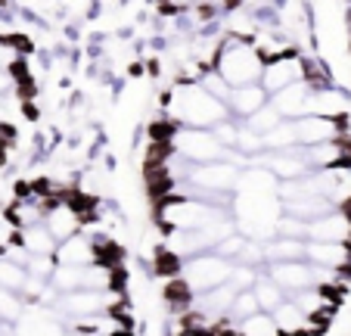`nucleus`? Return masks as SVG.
<instances>
[{
	"instance_id": "obj_1",
	"label": "nucleus",
	"mask_w": 351,
	"mask_h": 336,
	"mask_svg": "<svg viewBox=\"0 0 351 336\" xmlns=\"http://www.w3.org/2000/svg\"><path fill=\"white\" fill-rule=\"evenodd\" d=\"M165 115L178 128H206L212 131L218 122L227 119V106L215 100L199 81H178L165 97Z\"/></svg>"
},
{
	"instance_id": "obj_2",
	"label": "nucleus",
	"mask_w": 351,
	"mask_h": 336,
	"mask_svg": "<svg viewBox=\"0 0 351 336\" xmlns=\"http://www.w3.org/2000/svg\"><path fill=\"white\" fill-rule=\"evenodd\" d=\"M212 69L227 81L230 87L243 85H258L261 72H265V56L258 53L255 41L245 38H227L215 53Z\"/></svg>"
},
{
	"instance_id": "obj_3",
	"label": "nucleus",
	"mask_w": 351,
	"mask_h": 336,
	"mask_svg": "<svg viewBox=\"0 0 351 336\" xmlns=\"http://www.w3.org/2000/svg\"><path fill=\"white\" fill-rule=\"evenodd\" d=\"M159 218L168 231H202L215 221H224V205L206 203V199H168L162 203Z\"/></svg>"
},
{
	"instance_id": "obj_4",
	"label": "nucleus",
	"mask_w": 351,
	"mask_h": 336,
	"mask_svg": "<svg viewBox=\"0 0 351 336\" xmlns=\"http://www.w3.org/2000/svg\"><path fill=\"white\" fill-rule=\"evenodd\" d=\"M186 181H190V184L202 193V199H206V203L224 205L227 203L224 193H230L233 187L239 184V168L233 162H227V159H215V162L193 165V172H190V178H186Z\"/></svg>"
},
{
	"instance_id": "obj_5",
	"label": "nucleus",
	"mask_w": 351,
	"mask_h": 336,
	"mask_svg": "<svg viewBox=\"0 0 351 336\" xmlns=\"http://www.w3.org/2000/svg\"><path fill=\"white\" fill-rule=\"evenodd\" d=\"M168 150H174L178 156H184L186 162H193V165L224 159V146H221L218 137H215L212 131H206V128H178V131H171Z\"/></svg>"
},
{
	"instance_id": "obj_6",
	"label": "nucleus",
	"mask_w": 351,
	"mask_h": 336,
	"mask_svg": "<svg viewBox=\"0 0 351 336\" xmlns=\"http://www.w3.org/2000/svg\"><path fill=\"white\" fill-rule=\"evenodd\" d=\"M305 78H308L305 60L286 50V53H280V56H271V60H265V72H261L258 85L265 87L267 97H271V93L283 91V87L295 85V81H305Z\"/></svg>"
},
{
	"instance_id": "obj_7",
	"label": "nucleus",
	"mask_w": 351,
	"mask_h": 336,
	"mask_svg": "<svg viewBox=\"0 0 351 336\" xmlns=\"http://www.w3.org/2000/svg\"><path fill=\"white\" fill-rule=\"evenodd\" d=\"M292 131H295V146L326 144V140H342V122L326 115H302L292 119Z\"/></svg>"
},
{
	"instance_id": "obj_8",
	"label": "nucleus",
	"mask_w": 351,
	"mask_h": 336,
	"mask_svg": "<svg viewBox=\"0 0 351 336\" xmlns=\"http://www.w3.org/2000/svg\"><path fill=\"white\" fill-rule=\"evenodd\" d=\"M81 212L75 209L69 199H50V205H47V212H44V227L50 231V237L56 240V243H62V240H69V237H75V234L81 231Z\"/></svg>"
},
{
	"instance_id": "obj_9",
	"label": "nucleus",
	"mask_w": 351,
	"mask_h": 336,
	"mask_svg": "<svg viewBox=\"0 0 351 336\" xmlns=\"http://www.w3.org/2000/svg\"><path fill=\"white\" fill-rule=\"evenodd\" d=\"M308 240H317V243H351V215L339 205V209L308 221Z\"/></svg>"
},
{
	"instance_id": "obj_10",
	"label": "nucleus",
	"mask_w": 351,
	"mask_h": 336,
	"mask_svg": "<svg viewBox=\"0 0 351 336\" xmlns=\"http://www.w3.org/2000/svg\"><path fill=\"white\" fill-rule=\"evenodd\" d=\"M302 159H305L308 172H324V168H345V162L351 159V150L345 140H326V144H311L298 146Z\"/></svg>"
},
{
	"instance_id": "obj_11",
	"label": "nucleus",
	"mask_w": 351,
	"mask_h": 336,
	"mask_svg": "<svg viewBox=\"0 0 351 336\" xmlns=\"http://www.w3.org/2000/svg\"><path fill=\"white\" fill-rule=\"evenodd\" d=\"M267 277H271L274 284L286 293V299H289L292 293H298V290L317 287L314 284V265L311 262H277V265H271Z\"/></svg>"
},
{
	"instance_id": "obj_12",
	"label": "nucleus",
	"mask_w": 351,
	"mask_h": 336,
	"mask_svg": "<svg viewBox=\"0 0 351 336\" xmlns=\"http://www.w3.org/2000/svg\"><path fill=\"white\" fill-rule=\"evenodd\" d=\"M314 81L311 78H305V81H295V85H289V87H283V91H277V93H271V106L283 115V119H302L305 115V109H308V97H311V91H314Z\"/></svg>"
},
{
	"instance_id": "obj_13",
	"label": "nucleus",
	"mask_w": 351,
	"mask_h": 336,
	"mask_svg": "<svg viewBox=\"0 0 351 336\" xmlns=\"http://www.w3.org/2000/svg\"><path fill=\"white\" fill-rule=\"evenodd\" d=\"M305 262L317 265V268L348 271L351 268V243H317V240H305Z\"/></svg>"
},
{
	"instance_id": "obj_14",
	"label": "nucleus",
	"mask_w": 351,
	"mask_h": 336,
	"mask_svg": "<svg viewBox=\"0 0 351 336\" xmlns=\"http://www.w3.org/2000/svg\"><path fill=\"white\" fill-rule=\"evenodd\" d=\"M53 258H56V265H90L99 258V252H97V243H93L90 237L75 234V237L62 240V243L56 246Z\"/></svg>"
},
{
	"instance_id": "obj_15",
	"label": "nucleus",
	"mask_w": 351,
	"mask_h": 336,
	"mask_svg": "<svg viewBox=\"0 0 351 336\" xmlns=\"http://www.w3.org/2000/svg\"><path fill=\"white\" fill-rule=\"evenodd\" d=\"M267 91L261 85H243V87H233L230 100H227V112H237L243 119H249L252 112H258L261 106L267 103Z\"/></svg>"
},
{
	"instance_id": "obj_16",
	"label": "nucleus",
	"mask_w": 351,
	"mask_h": 336,
	"mask_svg": "<svg viewBox=\"0 0 351 336\" xmlns=\"http://www.w3.org/2000/svg\"><path fill=\"white\" fill-rule=\"evenodd\" d=\"M47 205H50V203H44V199L38 197V193H28V197L22 193V197L16 199V205L10 209V221L16 224V231H25V227H34V224L44 221Z\"/></svg>"
},
{
	"instance_id": "obj_17",
	"label": "nucleus",
	"mask_w": 351,
	"mask_h": 336,
	"mask_svg": "<svg viewBox=\"0 0 351 336\" xmlns=\"http://www.w3.org/2000/svg\"><path fill=\"white\" fill-rule=\"evenodd\" d=\"M16 243H19L22 249L28 252V256H53L56 246H60L53 237H50V231H47L44 224H34V227H25V231H19Z\"/></svg>"
},
{
	"instance_id": "obj_18",
	"label": "nucleus",
	"mask_w": 351,
	"mask_h": 336,
	"mask_svg": "<svg viewBox=\"0 0 351 336\" xmlns=\"http://www.w3.org/2000/svg\"><path fill=\"white\" fill-rule=\"evenodd\" d=\"M265 262H305V240H289L277 237L271 243H265Z\"/></svg>"
},
{
	"instance_id": "obj_19",
	"label": "nucleus",
	"mask_w": 351,
	"mask_h": 336,
	"mask_svg": "<svg viewBox=\"0 0 351 336\" xmlns=\"http://www.w3.org/2000/svg\"><path fill=\"white\" fill-rule=\"evenodd\" d=\"M252 296H255V302H258L261 315H274V311L286 302V293L280 290L267 274H258V280L252 284Z\"/></svg>"
},
{
	"instance_id": "obj_20",
	"label": "nucleus",
	"mask_w": 351,
	"mask_h": 336,
	"mask_svg": "<svg viewBox=\"0 0 351 336\" xmlns=\"http://www.w3.org/2000/svg\"><path fill=\"white\" fill-rule=\"evenodd\" d=\"M280 122H283V115H280V112L271 106V100H267V103L261 106L258 112H252L249 119H243V125L249 128V131H255V134H261V137H265V134H267V131H274V128H277Z\"/></svg>"
},
{
	"instance_id": "obj_21",
	"label": "nucleus",
	"mask_w": 351,
	"mask_h": 336,
	"mask_svg": "<svg viewBox=\"0 0 351 336\" xmlns=\"http://www.w3.org/2000/svg\"><path fill=\"white\" fill-rule=\"evenodd\" d=\"M199 85L206 87V91L212 93L215 100H221V103L227 106V100H230V91H233V87L227 85V81L221 78V75L215 72V69H206V72H202V78H199Z\"/></svg>"
},
{
	"instance_id": "obj_22",
	"label": "nucleus",
	"mask_w": 351,
	"mask_h": 336,
	"mask_svg": "<svg viewBox=\"0 0 351 336\" xmlns=\"http://www.w3.org/2000/svg\"><path fill=\"white\" fill-rule=\"evenodd\" d=\"M22 60L19 47H16V41H0V72H10V69H16Z\"/></svg>"
},
{
	"instance_id": "obj_23",
	"label": "nucleus",
	"mask_w": 351,
	"mask_h": 336,
	"mask_svg": "<svg viewBox=\"0 0 351 336\" xmlns=\"http://www.w3.org/2000/svg\"><path fill=\"white\" fill-rule=\"evenodd\" d=\"M16 237H19L16 224L10 221V218H0V252L7 249V246H13V243H16Z\"/></svg>"
},
{
	"instance_id": "obj_24",
	"label": "nucleus",
	"mask_w": 351,
	"mask_h": 336,
	"mask_svg": "<svg viewBox=\"0 0 351 336\" xmlns=\"http://www.w3.org/2000/svg\"><path fill=\"white\" fill-rule=\"evenodd\" d=\"M171 7H178V10H190V7H199L202 0H168Z\"/></svg>"
}]
</instances>
